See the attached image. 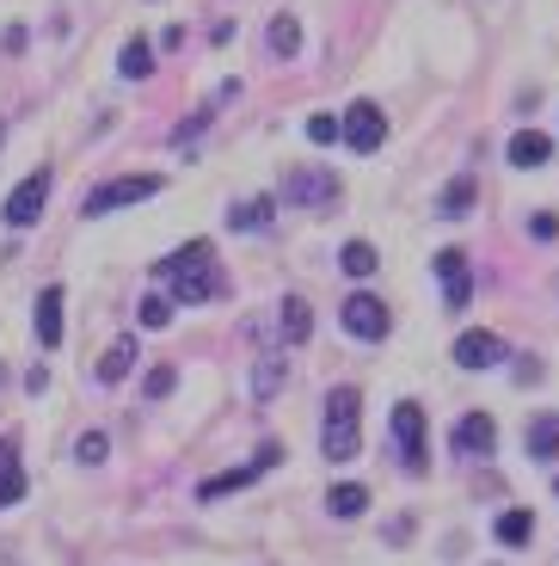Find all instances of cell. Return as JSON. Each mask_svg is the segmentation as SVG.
<instances>
[{
  "instance_id": "cell-1",
  "label": "cell",
  "mask_w": 559,
  "mask_h": 566,
  "mask_svg": "<svg viewBox=\"0 0 559 566\" xmlns=\"http://www.w3.org/2000/svg\"><path fill=\"white\" fill-rule=\"evenodd\" d=\"M155 277L172 290L179 308H197V302H210V296H222V290H228V277L215 271V247L210 241H191V247H179V253H167L155 265Z\"/></svg>"
},
{
  "instance_id": "cell-2",
  "label": "cell",
  "mask_w": 559,
  "mask_h": 566,
  "mask_svg": "<svg viewBox=\"0 0 559 566\" xmlns=\"http://www.w3.org/2000/svg\"><path fill=\"white\" fill-rule=\"evenodd\" d=\"M357 450H363V395L333 388L320 412V455L326 462H357Z\"/></svg>"
},
{
  "instance_id": "cell-3",
  "label": "cell",
  "mask_w": 559,
  "mask_h": 566,
  "mask_svg": "<svg viewBox=\"0 0 559 566\" xmlns=\"http://www.w3.org/2000/svg\"><path fill=\"white\" fill-rule=\"evenodd\" d=\"M160 185H167L160 172H124V179H105V185H93L81 210H86V216H112V210H129V203H148V198H160Z\"/></svg>"
},
{
  "instance_id": "cell-4",
  "label": "cell",
  "mask_w": 559,
  "mask_h": 566,
  "mask_svg": "<svg viewBox=\"0 0 559 566\" xmlns=\"http://www.w3.org/2000/svg\"><path fill=\"white\" fill-rule=\"evenodd\" d=\"M338 321H345V333H357V339H388V333H393L388 302L369 296V290H357V296L338 302Z\"/></svg>"
},
{
  "instance_id": "cell-5",
  "label": "cell",
  "mask_w": 559,
  "mask_h": 566,
  "mask_svg": "<svg viewBox=\"0 0 559 566\" xmlns=\"http://www.w3.org/2000/svg\"><path fill=\"white\" fill-rule=\"evenodd\" d=\"M338 198V179L326 167H302L283 179V203H295V210H333Z\"/></svg>"
},
{
  "instance_id": "cell-6",
  "label": "cell",
  "mask_w": 559,
  "mask_h": 566,
  "mask_svg": "<svg viewBox=\"0 0 559 566\" xmlns=\"http://www.w3.org/2000/svg\"><path fill=\"white\" fill-rule=\"evenodd\" d=\"M43 203H50V167H38V172H25V179L13 185V198H7V228H31L43 216Z\"/></svg>"
},
{
  "instance_id": "cell-7",
  "label": "cell",
  "mask_w": 559,
  "mask_h": 566,
  "mask_svg": "<svg viewBox=\"0 0 559 566\" xmlns=\"http://www.w3.org/2000/svg\"><path fill=\"white\" fill-rule=\"evenodd\" d=\"M393 443H400V462L419 474L424 468V407L419 400H400L393 407Z\"/></svg>"
},
{
  "instance_id": "cell-8",
  "label": "cell",
  "mask_w": 559,
  "mask_h": 566,
  "mask_svg": "<svg viewBox=\"0 0 559 566\" xmlns=\"http://www.w3.org/2000/svg\"><path fill=\"white\" fill-rule=\"evenodd\" d=\"M381 136H388V117H381V105H376V99H357V105L345 112V142L357 148V155H376Z\"/></svg>"
},
{
  "instance_id": "cell-9",
  "label": "cell",
  "mask_w": 559,
  "mask_h": 566,
  "mask_svg": "<svg viewBox=\"0 0 559 566\" xmlns=\"http://www.w3.org/2000/svg\"><path fill=\"white\" fill-rule=\"evenodd\" d=\"M277 455H283L277 443H265V450L252 455L246 468H228V474H210V481L197 486V499H222V493H240V486H252V481H259V474H265L271 462H277Z\"/></svg>"
},
{
  "instance_id": "cell-10",
  "label": "cell",
  "mask_w": 559,
  "mask_h": 566,
  "mask_svg": "<svg viewBox=\"0 0 559 566\" xmlns=\"http://www.w3.org/2000/svg\"><path fill=\"white\" fill-rule=\"evenodd\" d=\"M431 265H436V277H443V290H449V308H467V302H474V277H467V253H455V247H443V253H436Z\"/></svg>"
},
{
  "instance_id": "cell-11",
  "label": "cell",
  "mask_w": 559,
  "mask_h": 566,
  "mask_svg": "<svg viewBox=\"0 0 559 566\" xmlns=\"http://www.w3.org/2000/svg\"><path fill=\"white\" fill-rule=\"evenodd\" d=\"M455 364L462 369H498L504 364V339L498 333H462V339H455Z\"/></svg>"
},
{
  "instance_id": "cell-12",
  "label": "cell",
  "mask_w": 559,
  "mask_h": 566,
  "mask_svg": "<svg viewBox=\"0 0 559 566\" xmlns=\"http://www.w3.org/2000/svg\"><path fill=\"white\" fill-rule=\"evenodd\" d=\"M455 455H492V443H498V424L486 419V412H467L462 424H455Z\"/></svg>"
},
{
  "instance_id": "cell-13",
  "label": "cell",
  "mask_w": 559,
  "mask_h": 566,
  "mask_svg": "<svg viewBox=\"0 0 559 566\" xmlns=\"http://www.w3.org/2000/svg\"><path fill=\"white\" fill-rule=\"evenodd\" d=\"M38 345L43 352L62 345V283H43L38 290Z\"/></svg>"
},
{
  "instance_id": "cell-14",
  "label": "cell",
  "mask_w": 559,
  "mask_h": 566,
  "mask_svg": "<svg viewBox=\"0 0 559 566\" xmlns=\"http://www.w3.org/2000/svg\"><path fill=\"white\" fill-rule=\"evenodd\" d=\"M19 499H25V468H19L13 438H0V511L19 505Z\"/></svg>"
},
{
  "instance_id": "cell-15",
  "label": "cell",
  "mask_w": 559,
  "mask_h": 566,
  "mask_svg": "<svg viewBox=\"0 0 559 566\" xmlns=\"http://www.w3.org/2000/svg\"><path fill=\"white\" fill-rule=\"evenodd\" d=\"M277 333H283V345H302L314 333V314H308V302H302V296H283L277 302Z\"/></svg>"
},
{
  "instance_id": "cell-16",
  "label": "cell",
  "mask_w": 559,
  "mask_h": 566,
  "mask_svg": "<svg viewBox=\"0 0 559 566\" xmlns=\"http://www.w3.org/2000/svg\"><path fill=\"white\" fill-rule=\"evenodd\" d=\"M467 210H474V172H455V179L443 185V198H436V216L455 222V216H467Z\"/></svg>"
},
{
  "instance_id": "cell-17",
  "label": "cell",
  "mask_w": 559,
  "mask_h": 566,
  "mask_svg": "<svg viewBox=\"0 0 559 566\" xmlns=\"http://www.w3.org/2000/svg\"><path fill=\"white\" fill-rule=\"evenodd\" d=\"M547 155H553V142H547L541 129H523V136H510V167H547Z\"/></svg>"
},
{
  "instance_id": "cell-18",
  "label": "cell",
  "mask_w": 559,
  "mask_h": 566,
  "mask_svg": "<svg viewBox=\"0 0 559 566\" xmlns=\"http://www.w3.org/2000/svg\"><path fill=\"white\" fill-rule=\"evenodd\" d=\"M265 43H271V56H277V62H289L295 50H302V25H295V13H277V19H271Z\"/></svg>"
},
{
  "instance_id": "cell-19",
  "label": "cell",
  "mask_w": 559,
  "mask_h": 566,
  "mask_svg": "<svg viewBox=\"0 0 559 566\" xmlns=\"http://www.w3.org/2000/svg\"><path fill=\"white\" fill-rule=\"evenodd\" d=\"M117 74H124V81H148V74H155V50L141 38H129L124 50H117Z\"/></svg>"
},
{
  "instance_id": "cell-20",
  "label": "cell",
  "mask_w": 559,
  "mask_h": 566,
  "mask_svg": "<svg viewBox=\"0 0 559 566\" xmlns=\"http://www.w3.org/2000/svg\"><path fill=\"white\" fill-rule=\"evenodd\" d=\"M136 357H141V345H136V339H117L112 352L98 357V382H124V376H129V364H136Z\"/></svg>"
},
{
  "instance_id": "cell-21",
  "label": "cell",
  "mask_w": 559,
  "mask_h": 566,
  "mask_svg": "<svg viewBox=\"0 0 559 566\" xmlns=\"http://www.w3.org/2000/svg\"><path fill=\"white\" fill-rule=\"evenodd\" d=\"M529 455L535 462H559V419H529Z\"/></svg>"
},
{
  "instance_id": "cell-22",
  "label": "cell",
  "mask_w": 559,
  "mask_h": 566,
  "mask_svg": "<svg viewBox=\"0 0 559 566\" xmlns=\"http://www.w3.org/2000/svg\"><path fill=\"white\" fill-rule=\"evenodd\" d=\"M338 265H345V277H376V271H381V253H376L369 241H345Z\"/></svg>"
},
{
  "instance_id": "cell-23",
  "label": "cell",
  "mask_w": 559,
  "mask_h": 566,
  "mask_svg": "<svg viewBox=\"0 0 559 566\" xmlns=\"http://www.w3.org/2000/svg\"><path fill=\"white\" fill-rule=\"evenodd\" d=\"M283 388V352H265L259 364H252V395L259 400H271Z\"/></svg>"
},
{
  "instance_id": "cell-24",
  "label": "cell",
  "mask_w": 559,
  "mask_h": 566,
  "mask_svg": "<svg viewBox=\"0 0 559 566\" xmlns=\"http://www.w3.org/2000/svg\"><path fill=\"white\" fill-rule=\"evenodd\" d=\"M363 505H369V486H357V481L326 493V511H333V517H363Z\"/></svg>"
},
{
  "instance_id": "cell-25",
  "label": "cell",
  "mask_w": 559,
  "mask_h": 566,
  "mask_svg": "<svg viewBox=\"0 0 559 566\" xmlns=\"http://www.w3.org/2000/svg\"><path fill=\"white\" fill-rule=\"evenodd\" d=\"M529 536H535V517H529V511H504V517H498V542H504V548H523Z\"/></svg>"
},
{
  "instance_id": "cell-26",
  "label": "cell",
  "mask_w": 559,
  "mask_h": 566,
  "mask_svg": "<svg viewBox=\"0 0 559 566\" xmlns=\"http://www.w3.org/2000/svg\"><path fill=\"white\" fill-rule=\"evenodd\" d=\"M271 210H277L271 198H252V203H240V210H228V222H234V228H265Z\"/></svg>"
},
{
  "instance_id": "cell-27",
  "label": "cell",
  "mask_w": 559,
  "mask_h": 566,
  "mask_svg": "<svg viewBox=\"0 0 559 566\" xmlns=\"http://www.w3.org/2000/svg\"><path fill=\"white\" fill-rule=\"evenodd\" d=\"M136 308H141V326H167V321H172V308H179V302H172V296H160V290H155V296H141Z\"/></svg>"
},
{
  "instance_id": "cell-28",
  "label": "cell",
  "mask_w": 559,
  "mask_h": 566,
  "mask_svg": "<svg viewBox=\"0 0 559 566\" xmlns=\"http://www.w3.org/2000/svg\"><path fill=\"white\" fill-rule=\"evenodd\" d=\"M172 382H179V369H172V364H160V369H148V382H141V395H148V400H167V395H172Z\"/></svg>"
},
{
  "instance_id": "cell-29",
  "label": "cell",
  "mask_w": 559,
  "mask_h": 566,
  "mask_svg": "<svg viewBox=\"0 0 559 566\" xmlns=\"http://www.w3.org/2000/svg\"><path fill=\"white\" fill-rule=\"evenodd\" d=\"M105 450H112V438H105V431H86V438L74 443V455H81L86 468H98V462H105Z\"/></svg>"
},
{
  "instance_id": "cell-30",
  "label": "cell",
  "mask_w": 559,
  "mask_h": 566,
  "mask_svg": "<svg viewBox=\"0 0 559 566\" xmlns=\"http://www.w3.org/2000/svg\"><path fill=\"white\" fill-rule=\"evenodd\" d=\"M308 142H345V117H308Z\"/></svg>"
},
{
  "instance_id": "cell-31",
  "label": "cell",
  "mask_w": 559,
  "mask_h": 566,
  "mask_svg": "<svg viewBox=\"0 0 559 566\" xmlns=\"http://www.w3.org/2000/svg\"><path fill=\"white\" fill-rule=\"evenodd\" d=\"M0 136H7V129H0Z\"/></svg>"
}]
</instances>
